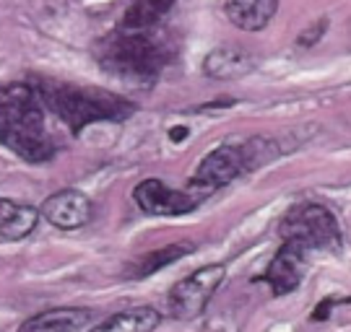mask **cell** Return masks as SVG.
I'll return each mask as SVG.
<instances>
[{
	"mask_svg": "<svg viewBox=\"0 0 351 332\" xmlns=\"http://www.w3.org/2000/svg\"><path fill=\"white\" fill-rule=\"evenodd\" d=\"M0 146L29 164H45L55 156L45 107L32 84H0Z\"/></svg>",
	"mask_w": 351,
	"mask_h": 332,
	"instance_id": "6da1fadb",
	"label": "cell"
},
{
	"mask_svg": "<svg viewBox=\"0 0 351 332\" xmlns=\"http://www.w3.org/2000/svg\"><path fill=\"white\" fill-rule=\"evenodd\" d=\"M34 88H37L42 107L58 114L71 127L73 136H78L88 125L104 123V120L123 123L136 112V107L128 99L117 97L112 91H101V88H84L73 84H58V81H39Z\"/></svg>",
	"mask_w": 351,
	"mask_h": 332,
	"instance_id": "7a4b0ae2",
	"label": "cell"
},
{
	"mask_svg": "<svg viewBox=\"0 0 351 332\" xmlns=\"http://www.w3.org/2000/svg\"><path fill=\"white\" fill-rule=\"evenodd\" d=\"M97 60L107 73L125 81H154L169 60V49L151 31H114L97 47Z\"/></svg>",
	"mask_w": 351,
	"mask_h": 332,
	"instance_id": "3957f363",
	"label": "cell"
},
{
	"mask_svg": "<svg viewBox=\"0 0 351 332\" xmlns=\"http://www.w3.org/2000/svg\"><path fill=\"white\" fill-rule=\"evenodd\" d=\"M281 236L284 242H294V244L304 246H330L339 242V221L336 216L323 205H297L284 216L281 221Z\"/></svg>",
	"mask_w": 351,
	"mask_h": 332,
	"instance_id": "277c9868",
	"label": "cell"
},
{
	"mask_svg": "<svg viewBox=\"0 0 351 332\" xmlns=\"http://www.w3.org/2000/svg\"><path fill=\"white\" fill-rule=\"evenodd\" d=\"M226 270L221 265H206L190 272L188 278H182L180 283L169 291V311L177 320H193L198 317L206 304L211 301L216 288L221 285Z\"/></svg>",
	"mask_w": 351,
	"mask_h": 332,
	"instance_id": "5b68a950",
	"label": "cell"
},
{
	"mask_svg": "<svg viewBox=\"0 0 351 332\" xmlns=\"http://www.w3.org/2000/svg\"><path fill=\"white\" fill-rule=\"evenodd\" d=\"M242 172H245V166H242L239 146L216 148L201 161L198 172L190 182V195L201 203V200L211 195L213 190H219L221 185H229L232 179H237Z\"/></svg>",
	"mask_w": 351,
	"mask_h": 332,
	"instance_id": "8992f818",
	"label": "cell"
},
{
	"mask_svg": "<svg viewBox=\"0 0 351 332\" xmlns=\"http://www.w3.org/2000/svg\"><path fill=\"white\" fill-rule=\"evenodd\" d=\"M133 200L141 205V210H146L151 216H182L198 208V200L190 192L169 190L159 179H143L133 190Z\"/></svg>",
	"mask_w": 351,
	"mask_h": 332,
	"instance_id": "52a82bcc",
	"label": "cell"
},
{
	"mask_svg": "<svg viewBox=\"0 0 351 332\" xmlns=\"http://www.w3.org/2000/svg\"><path fill=\"white\" fill-rule=\"evenodd\" d=\"M42 213H45V218L52 226H58L63 231H73V229H81V226H86L91 221L94 208H91V200L84 192H78V190H60V192H55V195L45 200Z\"/></svg>",
	"mask_w": 351,
	"mask_h": 332,
	"instance_id": "ba28073f",
	"label": "cell"
},
{
	"mask_svg": "<svg viewBox=\"0 0 351 332\" xmlns=\"http://www.w3.org/2000/svg\"><path fill=\"white\" fill-rule=\"evenodd\" d=\"M302 275H304V246L294 244V242H284L274 262L268 265L265 281L271 283L274 294L284 296L291 294L302 283Z\"/></svg>",
	"mask_w": 351,
	"mask_h": 332,
	"instance_id": "9c48e42d",
	"label": "cell"
},
{
	"mask_svg": "<svg viewBox=\"0 0 351 332\" xmlns=\"http://www.w3.org/2000/svg\"><path fill=\"white\" fill-rule=\"evenodd\" d=\"M94 320V314L88 309L78 307H60V309H47L39 311L34 317L19 327V332H78L88 327Z\"/></svg>",
	"mask_w": 351,
	"mask_h": 332,
	"instance_id": "30bf717a",
	"label": "cell"
},
{
	"mask_svg": "<svg viewBox=\"0 0 351 332\" xmlns=\"http://www.w3.org/2000/svg\"><path fill=\"white\" fill-rule=\"evenodd\" d=\"M39 210L16 203V200H0V244L21 242L37 229Z\"/></svg>",
	"mask_w": 351,
	"mask_h": 332,
	"instance_id": "8fae6325",
	"label": "cell"
},
{
	"mask_svg": "<svg viewBox=\"0 0 351 332\" xmlns=\"http://www.w3.org/2000/svg\"><path fill=\"white\" fill-rule=\"evenodd\" d=\"M255 68V60L247 49L242 47H216L203 60V73L219 78V81H229V78H242Z\"/></svg>",
	"mask_w": 351,
	"mask_h": 332,
	"instance_id": "7c38bea8",
	"label": "cell"
},
{
	"mask_svg": "<svg viewBox=\"0 0 351 332\" xmlns=\"http://www.w3.org/2000/svg\"><path fill=\"white\" fill-rule=\"evenodd\" d=\"M278 11V0H229L226 18L242 31H261Z\"/></svg>",
	"mask_w": 351,
	"mask_h": 332,
	"instance_id": "4fadbf2b",
	"label": "cell"
},
{
	"mask_svg": "<svg viewBox=\"0 0 351 332\" xmlns=\"http://www.w3.org/2000/svg\"><path fill=\"white\" fill-rule=\"evenodd\" d=\"M159 327V311L154 307H136L117 311L91 332H154Z\"/></svg>",
	"mask_w": 351,
	"mask_h": 332,
	"instance_id": "5bb4252c",
	"label": "cell"
},
{
	"mask_svg": "<svg viewBox=\"0 0 351 332\" xmlns=\"http://www.w3.org/2000/svg\"><path fill=\"white\" fill-rule=\"evenodd\" d=\"M175 3L177 0H133L123 16V29L125 31H151L172 11Z\"/></svg>",
	"mask_w": 351,
	"mask_h": 332,
	"instance_id": "9a60e30c",
	"label": "cell"
},
{
	"mask_svg": "<svg viewBox=\"0 0 351 332\" xmlns=\"http://www.w3.org/2000/svg\"><path fill=\"white\" fill-rule=\"evenodd\" d=\"M193 249H195V246L188 244V242H180V244H169V246H162V249H154V252L143 255V257L130 268V270H133L130 275H133V278H146V275H154V272H159L162 268L172 265V262H177V259L193 255Z\"/></svg>",
	"mask_w": 351,
	"mask_h": 332,
	"instance_id": "2e32d148",
	"label": "cell"
},
{
	"mask_svg": "<svg viewBox=\"0 0 351 332\" xmlns=\"http://www.w3.org/2000/svg\"><path fill=\"white\" fill-rule=\"evenodd\" d=\"M239 153H242V166H245V172H255V169H261L265 166L268 161H274L278 156V146L276 140H271V138H252L247 143H242L239 146Z\"/></svg>",
	"mask_w": 351,
	"mask_h": 332,
	"instance_id": "e0dca14e",
	"label": "cell"
},
{
	"mask_svg": "<svg viewBox=\"0 0 351 332\" xmlns=\"http://www.w3.org/2000/svg\"><path fill=\"white\" fill-rule=\"evenodd\" d=\"M323 29H326V21H320V24H317V29H315V26H313V29H307V31H304V34L300 37L302 47H313L315 42L323 37Z\"/></svg>",
	"mask_w": 351,
	"mask_h": 332,
	"instance_id": "ac0fdd59",
	"label": "cell"
},
{
	"mask_svg": "<svg viewBox=\"0 0 351 332\" xmlns=\"http://www.w3.org/2000/svg\"><path fill=\"white\" fill-rule=\"evenodd\" d=\"M330 307H333V298H323L317 307H315V311H313V320L315 322H323V320H328V314H330Z\"/></svg>",
	"mask_w": 351,
	"mask_h": 332,
	"instance_id": "d6986e66",
	"label": "cell"
},
{
	"mask_svg": "<svg viewBox=\"0 0 351 332\" xmlns=\"http://www.w3.org/2000/svg\"><path fill=\"white\" fill-rule=\"evenodd\" d=\"M188 136H190L188 127H172V130H169V140H172V143H182Z\"/></svg>",
	"mask_w": 351,
	"mask_h": 332,
	"instance_id": "ffe728a7",
	"label": "cell"
}]
</instances>
